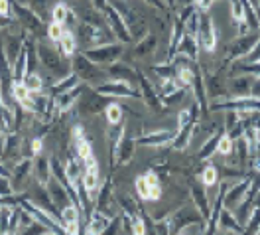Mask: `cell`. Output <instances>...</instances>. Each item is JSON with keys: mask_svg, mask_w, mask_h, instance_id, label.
<instances>
[{"mask_svg": "<svg viewBox=\"0 0 260 235\" xmlns=\"http://www.w3.org/2000/svg\"><path fill=\"white\" fill-rule=\"evenodd\" d=\"M103 12H105V20L109 22V26H111V30L113 34L120 40V42H130L132 40V36H130V28L128 24H126V20L122 18V14L118 12V8L116 6H111V4H107L105 8H103Z\"/></svg>", "mask_w": 260, "mask_h": 235, "instance_id": "cell-1", "label": "cell"}, {"mask_svg": "<svg viewBox=\"0 0 260 235\" xmlns=\"http://www.w3.org/2000/svg\"><path fill=\"white\" fill-rule=\"evenodd\" d=\"M201 48L205 51H213L217 46V34H215V24L207 12H199V36H197Z\"/></svg>", "mask_w": 260, "mask_h": 235, "instance_id": "cell-2", "label": "cell"}, {"mask_svg": "<svg viewBox=\"0 0 260 235\" xmlns=\"http://www.w3.org/2000/svg\"><path fill=\"white\" fill-rule=\"evenodd\" d=\"M97 93L101 97H134L136 95L134 85L128 83V81H122V79L101 83L97 87Z\"/></svg>", "mask_w": 260, "mask_h": 235, "instance_id": "cell-3", "label": "cell"}, {"mask_svg": "<svg viewBox=\"0 0 260 235\" xmlns=\"http://www.w3.org/2000/svg\"><path fill=\"white\" fill-rule=\"evenodd\" d=\"M122 53V46L109 44V46H99L95 50H87L85 55L95 62V64H113L114 60H118V55Z\"/></svg>", "mask_w": 260, "mask_h": 235, "instance_id": "cell-4", "label": "cell"}, {"mask_svg": "<svg viewBox=\"0 0 260 235\" xmlns=\"http://www.w3.org/2000/svg\"><path fill=\"white\" fill-rule=\"evenodd\" d=\"M215 109H231V111L250 113V111H258L260 109V99L252 97V95H241L237 99L225 101V103H215Z\"/></svg>", "mask_w": 260, "mask_h": 235, "instance_id": "cell-5", "label": "cell"}, {"mask_svg": "<svg viewBox=\"0 0 260 235\" xmlns=\"http://www.w3.org/2000/svg\"><path fill=\"white\" fill-rule=\"evenodd\" d=\"M75 69L79 77H87V81H95V79H105V71L99 69L95 64H91V60L81 53L75 57Z\"/></svg>", "mask_w": 260, "mask_h": 235, "instance_id": "cell-6", "label": "cell"}, {"mask_svg": "<svg viewBox=\"0 0 260 235\" xmlns=\"http://www.w3.org/2000/svg\"><path fill=\"white\" fill-rule=\"evenodd\" d=\"M83 186L89 194H95L99 186V162L89 156L85 158V172H83Z\"/></svg>", "mask_w": 260, "mask_h": 235, "instance_id": "cell-7", "label": "cell"}, {"mask_svg": "<svg viewBox=\"0 0 260 235\" xmlns=\"http://www.w3.org/2000/svg\"><path fill=\"white\" fill-rule=\"evenodd\" d=\"M178 131H154V133L142 134L136 144H142V146H162L166 142H172L176 138Z\"/></svg>", "mask_w": 260, "mask_h": 235, "instance_id": "cell-8", "label": "cell"}, {"mask_svg": "<svg viewBox=\"0 0 260 235\" xmlns=\"http://www.w3.org/2000/svg\"><path fill=\"white\" fill-rule=\"evenodd\" d=\"M46 186H48L49 196H51V200L55 201V205H61V210H63L65 205H69V203H71V201H69V192L65 190L63 182H59L57 178H55V180L51 178Z\"/></svg>", "mask_w": 260, "mask_h": 235, "instance_id": "cell-9", "label": "cell"}, {"mask_svg": "<svg viewBox=\"0 0 260 235\" xmlns=\"http://www.w3.org/2000/svg\"><path fill=\"white\" fill-rule=\"evenodd\" d=\"M219 225H221V231H231V233H241V231H244L243 223L237 219V216L229 208L227 210H221Z\"/></svg>", "mask_w": 260, "mask_h": 235, "instance_id": "cell-10", "label": "cell"}, {"mask_svg": "<svg viewBox=\"0 0 260 235\" xmlns=\"http://www.w3.org/2000/svg\"><path fill=\"white\" fill-rule=\"evenodd\" d=\"M248 188H250V180H244V182H239L233 190H229L227 198H225V205H227L229 210L237 208L244 200V196L248 194Z\"/></svg>", "mask_w": 260, "mask_h": 235, "instance_id": "cell-11", "label": "cell"}, {"mask_svg": "<svg viewBox=\"0 0 260 235\" xmlns=\"http://www.w3.org/2000/svg\"><path fill=\"white\" fill-rule=\"evenodd\" d=\"M176 51L181 53V55H187V57L195 60L197 57V38L189 36V34L183 30V36L179 38L178 44H176Z\"/></svg>", "mask_w": 260, "mask_h": 235, "instance_id": "cell-12", "label": "cell"}, {"mask_svg": "<svg viewBox=\"0 0 260 235\" xmlns=\"http://www.w3.org/2000/svg\"><path fill=\"white\" fill-rule=\"evenodd\" d=\"M260 34H250V36H244L239 42L233 44L231 48V57H241L244 53H250V50L254 48V44L258 42Z\"/></svg>", "mask_w": 260, "mask_h": 235, "instance_id": "cell-13", "label": "cell"}, {"mask_svg": "<svg viewBox=\"0 0 260 235\" xmlns=\"http://www.w3.org/2000/svg\"><path fill=\"white\" fill-rule=\"evenodd\" d=\"M34 174H36V178H38L40 184H48L49 180H51V162H49L48 158H44V156L36 158V162H34Z\"/></svg>", "mask_w": 260, "mask_h": 235, "instance_id": "cell-14", "label": "cell"}, {"mask_svg": "<svg viewBox=\"0 0 260 235\" xmlns=\"http://www.w3.org/2000/svg\"><path fill=\"white\" fill-rule=\"evenodd\" d=\"M193 123H189V125H185V127H179L178 129V134H176V138L172 140L174 144V149L176 151H181V149H187L189 146V142H191V136H193Z\"/></svg>", "mask_w": 260, "mask_h": 235, "instance_id": "cell-15", "label": "cell"}, {"mask_svg": "<svg viewBox=\"0 0 260 235\" xmlns=\"http://www.w3.org/2000/svg\"><path fill=\"white\" fill-rule=\"evenodd\" d=\"M191 196H193V201L201 214V218H209V200H207V194L201 186H193L191 188Z\"/></svg>", "mask_w": 260, "mask_h": 235, "instance_id": "cell-16", "label": "cell"}, {"mask_svg": "<svg viewBox=\"0 0 260 235\" xmlns=\"http://www.w3.org/2000/svg\"><path fill=\"white\" fill-rule=\"evenodd\" d=\"M134 149H136V140L134 138H122L120 140V144H118V149L116 152L113 154V158H120V162H128L134 158Z\"/></svg>", "mask_w": 260, "mask_h": 235, "instance_id": "cell-17", "label": "cell"}, {"mask_svg": "<svg viewBox=\"0 0 260 235\" xmlns=\"http://www.w3.org/2000/svg\"><path fill=\"white\" fill-rule=\"evenodd\" d=\"M79 85V75L77 73H71V75H67L65 79H61L59 83H55L51 87V93L57 97V95H61L65 91H71V89H75Z\"/></svg>", "mask_w": 260, "mask_h": 235, "instance_id": "cell-18", "label": "cell"}, {"mask_svg": "<svg viewBox=\"0 0 260 235\" xmlns=\"http://www.w3.org/2000/svg\"><path fill=\"white\" fill-rule=\"evenodd\" d=\"M79 93H81V87L77 85L75 89H71V91H65V93H61V95H57V97H55V103H57V107H59L61 111H67V109H71V105L77 101Z\"/></svg>", "mask_w": 260, "mask_h": 235, "instance_id": "cell-19", "label": "cell"}, {"mask_svg": "<svg viewBox=\"0 0 260 235\" xmlns=\"http://www.w3.org/2000/svg\"><path fill=\"white\" fill-rule=\"evenodd\" d=\"M142 93H144V99H146V105L152 109V111H162V101L158 99V95L154 93V89L148 85V81L142 77Z\"/></svg>", "mask_w": 260, "mask_h": 235, "instance_id": "cell-20", "label": "cell"}, {"mask_svg": "<svg viewBox=\"0 0 260 235\" xmlns=\"http://www.w3.org/2000/svg\"><path fill=\"white\" fill-rule=\"evenodd\" d=\"M107 225H109V219L107 216L103 214V212H95L93 214V218L89 221V227H87V231L89 233H103V231H107Z\"/></svg>", "mask_w": 260, "mask_h": 235, "instance_id": "cell-21", "label": "cell"}, {"mask_svg": "<svg viewBox=\"0 0 260 235\" xmlns=\"http://www.w3.org/2000/svg\"><path fill=\"white\" fill-rule=\"evenodd\" d=\"M221 136H223V133L215 134V136H211L203 146H201V151L197 152V160H207V158H211L213 152L217 151V144H219V140H221Z\"/></svg>", "mask_w": 260, "mask_h": 235, "instance_id": "cell-22", "label": "cell"}, {"mask_svg": "<svg viewBox=\"0 0 260 235\" xmlns=\"http://www.w3.org/2000/svg\"><path fill=\"white\" fill-rule=\"evenodd\" d=\"M30 168H32V162H20L18 164V168L14 170V176H12V184H14V188L16 190H20L22 186H24V182H26V178H28V172H30Z\"/></svg>", "mask_w": 260, "mask_h": 235, "instance_id": "cell-23", "label": "cell"}, {"mask_svg": "<svg viewBox=\"0 0 260 235\" xmlns=\"http://www.w3.org/2000/svg\"><path fill=\"white\" fill-rule=\"evenodd\" d=\"M38 51H40V57H42V62L46 64V67H49V69H57V67H59V64H61L59 57L49 50L48 46L40 44V46H38Z\"/></svg>", "mask_w": 260, "mask_h": 235, "instance_id": "cell-24", "label": "cell"}, {"mask_svg": "<svg viewBox=\"0 0 260 235\" xmlns=\"http://www.w3.org/2000/svg\"><path fill=\"white\" fill-rule=\"evenodd\" d=\"M59 46H61V51H63L65 55H73L77 51V38H75V34L71 32V30H65Z\"/></svg>", "mask_w": 260, "mask_h": 235, "instance_id": "cell-25", "label": "cell"}, {"mask_svg": "<svg viewBox=\"0 0 260 235\" xmlns=\"http://www.w3.org/2000/svg\"><path fill=\"white\" fill-rule=\"evenodd\" d=\"M61 218H63V225L65 223H79V210L75 203H69L61 210Z\"/></svg>", "mask_w": 260, "mask_h": 235, "instance_id": "cell-26", "label": "cell"}, {"mask_svg": "<svg viewBox=\"0 0 260 235\" xmlns=\"http://www.w3.org/2000/svg\"><path fill=\"white\" fill-rule=\"evenodd\" d=\"M30 89L26 87V83L24 81H14V85H12V95H14V99L20 101V103H24V101L30 97Z\"/></svg>", "mask_w": 260, "mask_h": 235, "instance_id": "cell-27", "label": "cell"}, {"mask_svg": "<svg viewBox=\"0 0 260 235\" xmlns=\"http://www.w3.org/2000/svg\"><path fill=\"white\" fill-rule=\"evenodd\" d=\"M111 73L122 81H128V83H132V77H134V71L126 66H111Z\"/></svg>", "mask_w": 260, "mask_h": 235, "instance_id": "cell-28", "label": "cell"}, {"mask_svg": "<svg viewBox=\"0 0 260 235\" xmlns=\"http://www.w3.org/2000/svg\"><path fill=\"white\" fill-rule=\"evenodd\" d=\"M107 121L111 125H118L122 121V107L120 105H109L107 107Z\"/></svg>", "mask_w": 260, "mask_h": 235, "instance_id": "cell-29", "label": "cell"}, {"mask_svg": "<svg viewBox=\"0 0 260 235\" xmlns=\"http://www.w3.org/2000/svg\"><path fill=\"white\" fill-rule=\"evenodd\" d=\"M201 180H203V184L205 186H215L219 182V172H217V168L215 166H207L203 170V174H201Z\"/></svg>", "mask_w": 260, "mask_h": 235, "instance_id": "cell-30", "label": "cell"}, {"mask_svg": "<svg viewBox=\"0 0 260 235\" xmlns=\"http://www.w3.org/2000/svg\"><path fill=\"white\" fill-rule=\"evenodd\" d=\"M63 34H65L63 24H59V22H51V24H49V28H48L49 40H53V42H61Z\"/></svg>", "mask_w": 260, "mask_h": 235, "instance_id": "cell-31", "label": "cell"}, {"mask_svg": "<svg viewBox=\"0 0 260 235\" xmlns=\"http://www.w3.org/2000/svg\"><path fill=\"white\" fill-rule=\"evenodd\" d=\"M134 184H136V190H138V196L142 200H150V184H148L146 176H138Z\"/></svg>", "mask_w": 260, "mask_h": 235, "instance_id": "cell-32", "label": "cell"}, {"mask_svg": "<svg viewBox=\"0 0 260 235\" xmlns=\"http://www.w3.org/2000/svg\"><path fill=\"white\" fill-rule=\"evenodd\" d=\"M217 152L223 154V156H229V154L233 152V138H231L229 134L223 133L221 140H219V144H217Z\"/></svg>", "mask_w": 260, "mask_h": 235, "instance_id": "cell-33", "label": "cell"}, {"mask_svg": "<svg viewBox=\"0 0 260 235\" xmlns=\"http://www.w3.org/2000/svg\"><path fill=\"white\" fill-rule=\"evenodd\" d=\"M67 16H69V8H67V4H63V2L55 4V8H53V22L65 24Z\"/></svg>", "mask_w": 260, "mask_h": 235, "instance_id": "cell-34", "label": "cell"}, {"mask_svg": "<svg viewBox=\"0 0 260 235\" xmlns=\"http://www.w3.org/2000/svg\"><path fill=\"white\" fill-rule=\"evenodd\" d=\"M244 229L246 231H260V208H254L252 210V216H250V219H248V223L244 225Z\"/></svg>", "mask_w": 260, "mask_h": 235, "instance_id": "cell-35", "label": "cell"}, {"mask_svg": "<svg viewBox=\"0 0 260 235\" xmlns=\"http://www.w3.org/2000/svg\"><path fill=\"white\" fill-rule=\"evenodd\" d=\"M24 83H26V87H28L30 91H40V89H42V77H40L38 73H28V75L24 77Z\"/></svg>", "mask_w": 260, "mask_h": 235, "instance_id": "cell-36", "label": "cell"}, {"mask_svg": "<svg viewBox=\"0 0 260 235\" xmlns=\"http://www.w3.org/2000/svg\"><path fill=\"white\" fill-rule=\"evenodd\" d=\"M75 144H77V152H79V158H81V160L89 158V156H93V151H91V142H89L87 138H81V140H77Z\"/></svg>", "mask_w": 260, "mask_h": 235, "instance_id": "cell-37", "label": "cell"}, {"mask_svg": "<svg viewBox=\"0 0 260 235\" xmlns=\"http://www.w3.org/2000/svg\"><path fill=\"white\" fill-rule=\"evenodd\" d=\"M256 62H260V38L254 44V48L250 50V53L246 55V64H256Z\"/></svg>", "mask_w": 260, "mask_h": 235, "instance_id": "cell-38", "label": "cell"}, {"mask_svg": "<svg viewBox=\"0 0 260 235\" xmlns=\"http://www.w3.org/2000/svg\"><path fill=\"white\" fill-rule=\"evenodd\" d=\"M213 2H215V0H197L195 10H197V12H207V10L213 6Z\"/></svg>", "mask_w": 260, "mask_h": 235, "instance_id": "cell-39", "label": "cell"}, {"mask_svg": "<svg viewBox=\"0 0 260 235\" xmlns=\"http://www.w3.org/2000/svg\"><path fill=\"white\" fill-rule=\"evenodd\" d=\"M162 198V188H160V184H154L150 186V200H160Z\"/></svg>", "mask_w": 260, "mask_h": 235, "instance_id": "cell-40", "label": "cell"}, {"mask_svg": "<svg viewBox=\"0 0 260 235\" xmlns=\"http://www.w3.org/2000/svg\"><path fill=\"white\" fill-rule=\"evenodd\" d=\"M0 12H2V18H10V4H8V0L0 2Z\"/></svg>", "mask_w": 260, "mask_h": 235, "instance_id": "cell-41", "label": "cell"}, {"mask_svg": "<svg viewBox=\"0 0 260 235\" xmlns=\"http://www.w3.org/2000/svg\"><path fill=\"white\" fill-rule=\"evenodd\" d=\"M6 194L10 196L12 194V188H10V184H6V176H2V196L6 198Z\"/></svg>", "mask_w": 260, "mask_h": 235, "instance_id": "cell-42", "label": "cell"}, {"mask_svg": "<svg viewBox=\"0 0 260 235\" xmlns=\"http://www.w3.org/2000/svg\"><path fill=\"white\" fill-rule=\"evenodd\" d=\"M144 176H146V180H148V184H150V186H154V184H160V182H158V176H156V174H154V172H146V174H144Z\"/></svg>", "mask_w": 260, "mask_h": 235, "instance_id": "cell-43", "label": "cell"}, {"mask_svg": "<svg viewBox=\"0 0 260 235\" xmlns=\"http://www.w3.org/2000/svg\"><path fill=\"white\" fill-rule=\"evenodd\" d=\"M40 151H42V140H40V138H36V140L32 142V152L34 154H38Z\"/></svg>", "mask_w": 260, "mask_h": 235, "instance_id": "cell-44", "label": "cell"}, {"mask_svg": "<svg viewBox=\"0 0 260 235\" xmlns=\"http://www.w3.org/2000/svg\"><path fill=\"white\" fill-rule=\"evenodd\" d=\"M250 91H252V97H258L260 99V79L256 83H252V89H250Z\"/></svg>", "mask_w": 260, "mask_h": 235, "instance_id": "cell-45", "label": "cell"}, {"mask_svg": "<svg viewBox=\"0 0 260 235\" xmlns=\"http://www.w3.org/2000/svg\"><path fill=\"white\" fill-rule=\"evenodd\" d=\"M246 69H248V71H254V73H258V75H260V62H256V64H250Z\"/></svg>", "mask_w": 260, "mask_h": 235, "instance_id": "cell-46", "label": "cell"}, {"mask_svg": "<svg viewBox=\"0 0 260 235\" xmlns=\"http://www.w3.org/2000/svg\"><path fill=\"white\" fill-rule=\"evenodd\" d=\"M93 4H95V8H97V10H103V8L107 6V0H95Z\"/></svg>", "mask_w": 260, "mask_h": 235, "instance_id": "cell-47", "label": "cell"}, {"mask_svg": "<svg viewBox=\"0 0 260 235\" xmlns=\"http://www.w3.org/2000/svg\"><path fill=\"white\" fill-rule=\"evenodd\" d=\"M146 2H150V4H154L156 8H164L162 0H146Z\"/></svg>", "mask_w": 260, "mask_h": 235, "instance_id": "cell-48", "label": "cell"}, {"mask_svg": "<svg viewBox=\"0 0 260 235\" xmlns=\"http://www.w3.org/2000/svg\"><path fill=\"white\" fill-rule=\"evenodd\" d=\"M256 12H258V16H260V0H258V4H256Z\"/></svg>", "mask_w": 260, "mask_h": 235, "instance_id": "cell-49", "label": "cell"}, {"mask_svg": "<svg viewBox=\"0 0 260 235\" xmlns=\"http://www.w3.org/2000/svg\"><path fill=\"white\" fill-rule=\"evenodd\" d=\"M174 2H176V0H168V4H170V6H174Z\"/></svg>", "mask_w": 260, "mask_h": 235, "instance_id": "cell-50", "label": "cell"}, {"mask_svg": "<svg viewBox=\"0 0 260 235\" xmlns=\"http://www.w3.org/2000/svg\"><path fill=\"white\" fill-rule=\"evenodd\" d=\"M258 28H260V24H258Z\"/></svg>", "mask_w": 260, "mask_h": 235, "instance_id": "cell-51", "label": "cell"}]
</instances>
